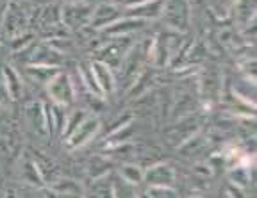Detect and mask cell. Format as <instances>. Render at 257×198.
I'll list each match as a JSON object with an SVG mask.
<instances>
[{
	"label": "cell",
	"instance_id": "obj_1",
	"mask_svg": "<svg viewBox=\"0 0 257 198\" xmlns=\"http://www.w3.org/2000/svg\"><path fill=\"white\" fill-rule=\"evenodd\" d=\"M161 18L170 31L186 33L189 29V2L188 0H166L161 9Z\"/></svg>",
	"mask_w": 257,
	"mask_h": 198
},
{
	"label": "cell",
	"instance_id": "obj_2",
	"mask_svg": "<svg viewBox=\"0 0 257 198\" xmlns=\"http://www.w3.org/2000/svg\"><path fill=\"white\" fill-rule=\"evenodd\" d=\"M93 8L88 2L82 0H73V2H66L61 8V22L64 27L68 29H82L84 25H89V18H91Z\"/></svg>",
	"mask_w": 257,
	"mask_h": 198
},
{
	"label": "cell",
	"instance_id": "obj_3",
	"mask_svg": "<svg viewBox=\"0 0 257 198\" xmlns=\"http://www.w3.org/2000/svg\"><path fill=\"white\" fill-rule=\"evenodd\" d=\"M47 93L52 98L56 105H70L73 104V82L66 73H57L56 77L47 84Z\"/></svg>",
	"mask_w": 257,
	"mask_h": 198
},
{
	"label": "cell",
	"instance_id": "obj_4",
	"mask_svg": "<svg viewBox=\"0 0 257 198\" xmlns=\"http://www.w3.org/2000/svg\"><path fill=\"white\" fill-rule=\"evenodd\" d=\"M128 50H131L128 38L120 36V41L114 40L109 45H105L104 49H100V52H98V61L104 63V65H107L109 68H111V66H120Z\"/></svg>",
	"mask_w": 257,
	"mask_h": 198
},
{
	"label": "cell",
	"instance_id": "obj_5",
	"mask_svg": "<svg viewBox=\"0 0 257 198\" xmlns=\"http://www.w3.org/2000/svg\"><path fill=\"white\" fill-rule=\"evenodd\" d=\"M100 129V120L95 116L91 118H86L72 134H70L68 138H66V143H68L70 148H80V146H84L86 143H89L93 138H95V134L98 132Z\"/></svg>",
	"mask_w": 257,
	"mask_h": 198
},
{
	"label": "cell",
	"instance_id": "obj_6",
	"mask_svg": "<svg viewBox=\"0 0 257 198\" xmlns=\"http://www.w3.org/2000/svg\"><path fill=\"white\" fill-rule=\"evenodd\" d=\"M173 180H175L173 168L166 162H157L143 171V182H147L150 187H172Z\"/></svg>",
	"mask_w": 257,
	"mask_h": 198
},
{
	"label": "cell",
	"instance_id": "obj_7",
	"mask_svg": "<svg viewBox=\"0 0 257 198\" xmlns=\"http://www.w3.org/2000/svg\"><path fill=\"white\" fill-rule=\"evenodd\" d=\"M120 18V9L116 4H100L93 8L91 18H89V27L91 29H107Z\"/></svg>",
	"mask_w": 257,
	"mask_h": 198
},
{
	"label": "cell",
	"instance_id": "obj_8",
	"mask_svg": "<svg viewBox=\"0 0 257 198\" xmlns=\"http://www.w3.org/2000/svg\"><path fill=\"white\" fill-rule=\"evenodd\" d=\"M91 73L102 95H111L114 91L116 77H114V73H112V70L107 65H104L100 61H95L91 65Z\"/></svg>",
	"mask_w": 257,
	"mask_h": 198
},
{
	"label": "cell",
	"instance_id": "obj_9",
	"mask_svg": "<svg viewBox=\"0 0 257 198\" xmlns=\"http://www.w3.org/2000/svg\"><path fill=\"white\" fill-rule=\"evenodd\" d=\"M27 116L29 121H31V125L34 127L38 134L45 136L48 134V107L40 102H34V104L29 105L27 109Z\"/></svg>",
	"mask_w": 257,
	"mask_h": 198
},
{
	"label": "cell",
	"instance_id": "obj_10",
	"mask_svg": "<svg viewBox=\"0 0 257 198\" xmlns=\"http://www.w3.org/2000/svg\"><path fill=\"white\" fill-rule=\"evenodd\" d=\"M165 0H147L143 4L136 6V8L128 9V17L140 18V20H147V18H156L161 15Z\"/></svg>",
	"mask_w": 257,
	"mask_h": 198
},
{
	"label": "cell",
	"instance_id": "obj_11",
	"mask_svg": "<svg viewBox=\"0 0 257 198\" xmlns=\"http://www.w3.org/2000/svg\"><path fill=\"white\" fill-rule=\"evenodd\" d=\"M145 25V20H140V18H118L116 22L112 25H109L107 29H104V33L111 34V36H127L128 33H133V31H136V29L143 27Z\"/></svg>",
	"mask_w": 257,
	"mask_h": 198
},
{
	"label": "cell",
	"instance_id": "obj_12",
	"mask_svg": "<svg viewBox=\"0 0 257 198\" xmlns=\"http://www.w3.org/2000/svg\"><path fill=\"white\" fill-rule=\"evenodd\" d=\"M2 79H4V86L6 91H8V97L13 100H18L24 93V88H22V81L20 77L16 75V72L11 66H4L2 70Z\"/></svg>",
	"mask_w": 257,
	"mask_h": 198
},
{
	"label": "cell",
	"instance_id": "obj_13",
	"mask_svg": "<svg viewBox=\"0 0 257 198\" xmlns=\"http://www.w3.org/2000/svg\"><path fill=\"white\" fill-rule=\"evenodd\" d=\"M27 72H29V77H32L36 82L45 84V86L59 73L56 66H45V65H32L27 68Z\"/></svg>",
	"mask_w": 257,
	"mask_h": 198
},
{
	"label": "cell",
	"instance_id": "obj_14",
	"mask_svg": "<svg viewBox=\"0 0 257 198\" xmlns=\"http://www.w3.org/2000/svg\"><path fill=\"white\" fill-rule=\"evenodd\" d=\"M120 178L127 182V184H131V186H138V184L143 182V170L136 164H125L121 166Z\"/></svg>",
	"mask_w": 257,
	"mask_h": 198
},
{
	"label": "cell",
	"instance_id": "obj_15",
	"mask_svg": "<svg viewBox=\"0 0 257 198\" xmlns=\"http://www.w3.org/2000/svg\"><path fill=\"white\" fill-rule=\"evenodd\" d=\"M86 113L84 111H73L72 114H68V116H66V120H64V125H63V138L66 139L70 136V134L73 132V130L77 129V127L80 125V123H82V121L86 120Z\"/></svg>",
	"mask_w": 257,
	"mask_h": 198
},
{
	"label": "cell",
	"instance_id": "obj_16",
	"mask_svg": "<svg viewBox=\"0 0 257 198\" xmlns=\"http://www.w3.org/2000/svg\"><path fill=\"white\" fill-rule=\"evenodd\" d=\"M54 193L57 194H66V196H82V187L73 180H59L54 186Z\"/></svg>",
	"mask_w": 257,
	"mask_h": 198
},
{
	"label": "cell",
	"instance_id": "obj_17",
	"mask_svg": "<svg viewBox=\"0 0 257 198\" xmlns=\"http://www.w3.org/2000/svg\"><path fill=\"white\" fill-rule=\"evenodd\" d=\"M22 175H24L25 180L31 182V184H41V180H43L40 173V168L32 161L24 162V166H22Z\"/></svg>",
	"mask_w": 257,
	"mask_h": 198
},
{
	"label": "cell",
	"instance_id": "obj_18",
	"mask_svg": "<svg viewBox=\"0 0 257 198\" xmlns=\"http://www.w3.org/2000/svg\"><path fill=\"white\" fill-rule=\"evenodd\" d=\"M133 187L134 186H131V184H127V182L120 178V180L112 186V198H136Z\"/></svg>",
	"mask_w": 257,
	"mask_h": 198
},
{
	"label": "cell",
	"instance_id": "obj_19",
	"mask_svg": "<svg viewBox=\"0 0 257 198\" xmlns=\"http://www.w3.org/2000/svg\"><path fill=\"white\" fill-rule=\"evenodd\" d=\"M147 0H114V4L116 6H123V8L131 9V8H136V6L143 4Z\"/></svg>",
	"mask_w": 257,
	"mask_h": 198
},
{
	"label": "cell",
	"instance_id": "obj_20",
	"mask_svg": "<svg viewBox=\"0 0 257 198\" xmlns=\"http://www.w3.org/2000/svg\"><path fill=\"white\" fill-rule=\"evenodd\" d=\"M8 98V91H6V86H4V79H2V72H0V104Z\"/></svg>",
	"mask_w": 257,
	"mask_h": 198
},
{
	"label": "cell",
	"instance_id": "obj_21",
	"mask_svg": "<svg viewBox=\"0 0 257 198\" xmlns=\"http://www.w3.org/2000/svg\"><path fill=\"white\" fill-rule=\"evenodd\" d=\"M136 198H152L149 193H143V194H140V196H136Z\"/></svg>",
	"mask_w": 257,
	"mask_h": 198
},
{
	"label": "cell",
	"instance_id": "obj_22",
	"mask_svg": "<svg viewBox=\"0 0 257 198\" xmlns=\"http://www.w3.org/2000/svg\"><path fill=\"white\" fill-rule=\"evenodd\" d=\"M6 198H16V196H15V193H11V191H9V193L6 194Z\"/></svg>",
	"mask_w": 257,
	"mask_h": 198
},
{
	"label": "cell",
	"instance_id": "obj_23",
	"mask_svg": "<svg viewBox=\"0 0 257 198\" xmlns=\"http://www.w3.org/2000/svg\"><path fill=\"white\" fill-rule=\"evenodd\" d=\"M193 198H200V196H193Z\"/></svg>",
	"mask_w": 257,
	"mask_h": 198
}]
</instances>
